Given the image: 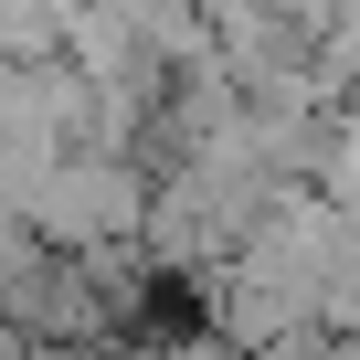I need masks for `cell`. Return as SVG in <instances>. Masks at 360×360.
<instances>
[{
    "instance_id": "1",
    "label": "cell",
    "mask_w": 360,
    "mask_h": 360,
    "mask_svg": "<svg viewBox=\"0 0 360 360\" xmlns=\"http://www.w3.org/2000/svg\"><path fill=\"white\" fill-rule=\"evenodd\" d=\"M53 43H64L53 11H0V53H53Z\"/></svg>"
},
{
    "instance_id": "2",
    "label": "cell",
    "mask_w": 360,
    "mask_h": 360,
    "mask_svg": "<svg viewBox=\"0 0 360 360\" xmlns=\"http://www.w3.org/2000/svg\"><path fill=\"white\" fill-rule=\"evenodd\" d=\"M148 360H244V349H233V339H212V328H191V339H159Z\"/></svg>"
},
{
    "instance_id": "3",
    "label": "cell",
    "mask_w": 360,
    "mask_h": 360,
    "mask_svg": "<svg viewBox=\"0 0 360 360\" xmlns=\"http://www.w3.org/2000/svg\"><path fill=\"white\" fill-rule=\"evenodd\" d=\"M339 138H349V148H360V106H349V117H339Z\"/></svg>"
}]
</instances>
